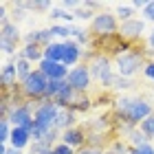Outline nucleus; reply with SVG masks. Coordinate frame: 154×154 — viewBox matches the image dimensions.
Here are the masks:
<instances>
[{
  "label": "nucleus",
  "instance_id": "nucleus-7",
  "mask_svg": "<svg viewBox=\"0 0 154 154\" xmlns=\"http://www.w3.org/2000/svg\"><path fill=\"white\" fill-rule=\"evenodd\" d=\"M143 31H145V22L139 20V18H132L128 22H121V26H119V38L121 40H137V38H141Z\"/></svg>",
  "mask_w": 154,
  "mask_h": 154
},
{
  "label": "nucleus",
  "instance_id": "nucleus-14",
  "mask_svg": "<svg viewBox=\"0 0 154 154\" xmlns=\"http://www.w3.org/2000/svg\"><path fill=\"white\" fill-rule=\"evenodd\" d=\"M75 112L73 108H60L57 119H55V130H68V128H75Z\"/></svg>",
  "mask_w": 154,
  "mask_h": 154
},
{
  "label": "nucleus",
  "instance_id": "nucleus-38",
  "mask_svg": "<svg viewBox=\"0 0 154 154\" xmlns=\"http://www.w3.org/2000/svg\"><path fill=\"white\" fill-rule=\"evenodd\" d=\"M7 154H22V152H20V150H16V148H9V152H7Z\"/></svg>",
  "mask_w": 154,
  "mask_h": 154
},
{
  "label": "nucleus",
  "instance_id": "nucleus-4",
  "mask_svg": "<svg viewBox=\"0 0 154 154\" xmlns=\"http://www.w3.org/2000/svg\"><path fill=\"white\" fill-rule=\"evenodd\" d=\"M57 112H60V106L55 101H42L40 106L35 108V125L42 130H55V119H57Z\"/></svg>",
  "mask_w": 154,
  "mask_h": 154
},
{
  "label": "nucleus",
  "instance_id": "nucleus-15",
  "mask_svg": "<svg viewBox=\"0 0 154 154\" xmlns=\"http://www.w3.org/2000/svg\"><path fill=\"white\" fill-rule=\"evenodd\" d=\"M44 60L62 64L64 62V42H53V44L44 46Z\"/></svg>",
  "mask_w": 154,
  "mask_h": 154
},
{
  "label": "nucleus",
  "instance_id": "nucleus-22",
  "mask_svg": "<svg viewBox=\"0 0 154 154\" xmlns=\"http://www.w3.org/2000/svg\"><path fill=\"white\" fill-rule=\"evenodd\" d=\"M115 16H117V20H121V22H128V20H132V16H134V9H132L130 5H117Z\"/></svg>",
  "mask_w": 154,
  "mask_h": 154
},
{
  "label": "nucleus",
  "instance_id": "nucleus-23",
  "mask_svg": "<svg viewBox=\"0 0 154 154\" xmlns=\"http://www.w3.org/2000/svg\"><path fill=\"white\" fill-rule=\"evenodd\" d=\"M128 137H130L128 141H130L132 148H141V145L148 143V137H145L141 130H130V134H128Z\"/></svg>",
  "mask_w": 154,
  "mask_h": 154
},
{
  "label": "nucleus",
  "instance_id": "nucleus-39",
  "mask_svg": "<svg viewBox=\"0 0 154 154\" xmlns=\"http://www.w3.org/2000/svg\"><path fill=\"white\" fill-rule=\"evenodd\" d=\"M101 154H115V152H112V150H108V152H101Z\"/></svg>",
  "mask_w": 154,
  "mask_h": 154
},
{
  "label": "nucleus",
  "instance_id": "nucleus-19",
  "mask_svg": "<svg viewBox=\"0 0 154 154\" xmlns=\"http://www.w3.org/2000/svg\"><path fill=\"white\" fill-rule=\"evenodd\" d=\"M20 57H24L29 62H38V60L42 62V60H44V51H40L38 44H24L22 51H20Z\"/></svg>",
  "mask_w": 154,
  "mask_h": 154
},
{
  "label": "nucleus",
  "instance_id": "nucleus-6",
  "mask_svg": "<svg viewBox=\"0 0 154 154\" xmlns=\"http://www.w3.org/2000/svg\"><path fill=\"white\" fill-rule=\"evenodd\" d=\"M66 82H68V86H71V88L77 90V93L88 90V86H90V71H88V66L86 64H84V66H75L73 71L68 73Z\"/></svg>",
  "mask_w": 154,
  "mask_h": 154
},
{
  "label": "nucleus",
  "instance_id": "nucleus-5",
  "mask_svg": "<svg viewBox=\"0 0 154 154\" xmlns=\"http://www.w3.org/2000/svg\"><path fill=\"white\" fill-rule=\"evenodd\" d=\"M150 115H152V103L137 97V99H132L130 108L125 110V115H123L121 119H123L128 125H137V123H143Z\"/></svg>",
  "mask_w": 154,
  "mask_h": 154
},
{
  "label": "nucleus",
  "instance_id": "nucleus-3",
  "mask_svg": "<svg viewBox=\"0 0 154 154\" xmlns=\"http://www.w3.org/2000/svg\"><path fill=\"white\" fill-rule=\"evenodd\" d=\"M48 82H51V79H48V77L42 73L40 68H35V71L29 75V79L22 84V93H24V97H29V99H40V97H44Z\"/></svg>",
  "mask_w": 154,
  "mask_h": 154
},
{
  "label": "nucleus",
  "instance_id": "nucleus-12",
  "mask_svg": "<svg viewBox=\"0 0 154 154\" xmlns=\"http://www.w3.org/2000/svg\"><path fill=\"white\" fill-rule=\"evenodd\" d=\"M16 79H18V68H16V62H9V64L2 66L0 71V82H2L5 90H9L16 86Z\"/></svg>",
  "mask_w": 154,
  "mask_h": 154
},
{
  "label": "nucleus",
  "instance_id": "nucleus-33",
  "mask_svg": "<svg viewBox=\"0 0 154 154\" xmlns=\"http://www.w3.org/2000/svg\"><path fill=\"white\" fill-rule=\"evenodd\" d=\"M130 154H154V148L150 143H145V145H141V148H132Z\"/></svg>",
  "mask_w": 154,
  "mask_h": 154
},
{
  "label": "nucleus",
  "instance_id": "nucleus-16",
  "mask_svg": "<svg viewBox=\"0 0 154 154\" xmlns=\"http://www.w3.org/2000/svg\"><path fill=\"white\" fill-rule=\"evenodd\" d=\"M106 68H110V60L106 57V55H95L93 57V62L88 64V71H90V77H97L99 79V75L106 71Z\"/></svg>",
  "mask_w": 154,
  "mask_h": 154
},
{
  "label": "nucleus",
  "instance_id": "nucleus-17",
  "mask_svg": "<svg viewBox=\"0 0 154 154\" xmlns=\"http://www.w3.org/2000/svg\"><path fill=\"white\" fill-rule=\"evenodd\" d=\"M0 38L7 40V42H11V44H16L18 46V42H20V29L13 22H7V24H0Z\"/></svg>",
  "mask_w": 154,
  "mask_h": 154
},
{
  "label": "nucleus",
  "instance_id": "nucleus-36",
  "mask_svg": "<svg viewBox=\"0 0 154 154\" xmlns=\"http://www.w3.org/2000/svg\"><path fill=\"white\" fill-rule=\"evenodd\" d=\"M79 154H101V150H97V148H84Z\"/></svg>",
  "mask_w": 154,
  "mask_h": 154
},
{
  "label": "nucleus",
  "instance_id": "nucleus-8",
  "mask_svg": "<svg viewBox=\"0 0 154 154\" xmlns=\"http://www.w3.org/2000/svg\"><path fill=\"white\" fill-rule=\"evenodd\" d=\"M38 68L48 77V79H66L68 73H71V71H68V66L57 64V62H48V60H42Z\"/></svg>",
  "mask_w": 154,
  "mask_h": 154
},
{
  "label": "nucleus",
  "instance_id": "nucleus-25",
  "mask_svg": "<svg viewBox=\"0 0 154 154\" xmlns=\"http://www.w3.org/2000/svg\"><path fill=\"white\" fill-rule=\"evenodd\" d=\"M11 125H9V119H0V143H5L7 145V141H9V139H11Z\"/></svg>",
  "mask_w": 154,
  "mask_h": 154
},
{
  "label": "nucleus",
  "instance_id": "nucleus-21",
  "mask_svg": "<svg viewBox=\"0 0 154 154\" xmlns=\"http://www.w3.org/2000/svg\"><path fill=\"white\" fill-rule=\"evenodd\" d=\"M48 18H51V20H64V22L71 24L73 20H75V13L66 11V9H62V7H53V9L48 11Z\"/></svg>",
  "mask_w": 154,
  "mask_h": 154
},
{
  "label": "nucleus",
  "instance_id": "nucleus-20",
  "mask_svg": "<svg viewBox=\"0 0 154 154\" xmlns=\"http://www.w3.org/2000/svg\"><path fill=\"white\" fill-rule=\"evenodd\" d=\"M16 68H18V82H20V86H22V84L29 79V75L33 73L31 62L24 60V57H18V60H16Z\"/></svg>",
  "mask_w": 154,
  "mask_h": 154
},
{
  "label": "nucleus",
  "instance_id": "nucleus-28",
  "mask_svg": "<svg viewBox=\"0 0 154 154\" xmlns=\"http://www.w3.org/2000/svg\"><path fill=\"white\" fill-rule=\"evenodd\" d=\"M132 84L128 77H121V75H115V79H112V88L115 90H125V88H130Z\"/></svg>",
  "mask_w": 154,
  "mask_h": 154
},
{
  "label": "nucleus",
  "instance_id": "nucleus-24",
  "mask_svg": "<svg viewBox=\"0 0 154 154\" xmlns=\"http://www.w3.org/2000/svg\"><path fill=\"white\" fill-rule=\"evenodd\" d=\"M48 29H51V33H53V35L71 40V24H51Z\"/></svg>",
  "mask_w": 154,
  "mask_h": 154
},
{
  "label": "nucleus",
  "instance_id": "nucleus-27",
  "mask_svg": "<svg viewBox=\"0 0 154 154\" xmlns=\"http://www.w3.org/2000/svg\"><path fill=\"white\" fill-rule=\"evenodd\" d=\"M26 9L46 11V9H53V5H51V0H33V2H26Z\"/></svg>",
  "mask_w": 154,
  "mask_h": 154
},
{
  "label": "nucleus",
  "instance_id": "nucleus-31",
  "mask_svg": "<svg viewBox=\"0 0 154 154\" xmlns=\"http://www.w3.org/2000/svg\"><path fill=\"white\" fill-rule=\"evenodd\" d=\"M0 48H2L5 55H13V53H16V44H11V42H7L2 38H0Z\"/></svg>",
  "mask_w": 154,
  "mask_h": 154
},
{
  "label": "nucleus",
  "instance_id": "nucleus-9",
  "mask_svg": "<svg viewBox=\"0 0 154 154\" xmlns=\"http://www.w3.org/2000/svg\"><path fill=\"white\" fill-rule=\"evenodd\" d=\"M24 44H44V46H48V44H53V33H51V29H40V31H31V33H26L24 35Z\"/></svg>",
  "mask_w": 154,
  "mask_h": 154
},
{
  "label": "nucleus",
  "instance_id": "nucleus-29",
  "mask_svg": "<svg viewBox=\"0 0 154 154\" xmlns=\"http://www.w3.org/2000/svg\"><path fill=\"white\" fill-rule=\"evenodd\" d=\"M75 18H79V20H93L95 16H93V13H90V9H86V7H79V9H77L75 11Z\"/></svg>",
  "mask_w": 154,
  "mask_h": 154
},
{
  "label": "nucleus",
  "instance_id": "nucleus-26",
  "mask_svg": "<svg viewBox=\"0 0 154 154\" xmlns=\"http://www.w3.org/2000/svg\"><path fill=\"white\" fill-rule=\"evenodd\" d=\"M141 132H143L148 139H154V115H150V117L141 123Z\"/></svg>",
  "mask_w": 154,
  "mask_h": 154
},
{
  "label": "nucleus",
  "instance_id": "nucleus-37",
  "mask_svg": "<svg viewBox=\"0 0 154 154\" xmlns=\"http://www.w3.org/2000/svg\"><path fill=\"white\" fill-rule=\"evenodd\" d=\"M148 44H150V48L154 51V29H152V33H150V38H148Z\"/></svg>",
  "mask_w": 154,
  "mask_h": 154
},
{
  "label": "nucleus",
  "instance_id": "nucleus-40",
  "mask_svg": "<svg viewBox=\"0 0 154 154\" xmlns=\"http://www.w3.org/2000/svg\"><path fill=\"white\" fill-rule=\"evenodd\" d=\"M51 154H53V152H51Z\"/></svg>",
  "mask_w": 154,
  "mask_h": 154
},
{
  "label": "nucleus",
  "instance_id": "nucleus-1",
  "mask_svg": "<svg viewBox=\"0 0 154 154\" xmlns=\"http://www.w3.org/2000/svg\"><path fill=\"white\" fill-rule=\"evenodd\" d=\"M143 64V55L137 53V51H125V53H119L115 57V68H117V75L121 77H132Z\"/></svg>",
  "mask_w": 154,
  "mask_h": 154
},
{
  "label": "nucleus",
  "instance_id": "nucleus-41",
  "mask_svg": "<svg viewBox=\"0 0 154 154\" xmlns=\"http://www.w3.org/2000/svg\"><path fill=\"white\" fill-rule=\"evenodd\" d=\"M152 82H154V79H152Z\"/></svg>",
  "mask_w": 154,
  "mask_h": 154
},
{
  "label": "nucleus",
  "instance_id": "nucleus-30",
  "mask_svg": "<svg viewBox=\"0 0 154 154\" xmlns=\"http://www.w3.org/2000/svg\"><path fill=\"white\" fill-rule=\"evenodd\" d=\"M53 154H75V150L71 148V145H66V143H57L53 148Z\"/></svg>",
  "mask_w": 154,
  "mask_h": 154
},
{
  "label": "nucleus",
  "instance_id": "nucleus-11",
  "mask_svg": "<svg viewBox=\"0 0 154 154\" xmlns=\"http://www.w3.org/2000/svg\"><path fill=\"white\" fill-rule=\"evenodd\" d=\"M84 139H86V134H84L82 128H68L62 132V143L71 145V148H79V145H84Z\"/></svg>",
  "mask_w": 154,
  "mask_h": 154
},
{
  "label": "nucleus",
  "instance_id": "nucleus-34",
  "mask_svg": "<svg viewBox=\"0 0 154 154\" xmlns=\"http://www.w3.org/2000/svg\"><path fill=\"white\" fill-rule=\"evenodd\" d=\"M143 75L148 77V79H154V62H148V64L143 66Z\"/></svg>",
  "mask_w": 154,
  "mask_h": 154
},
{
  "label": "nucleus",
  "instance_id": "nucleus-18",
  "mask_svg": "<svg viewBox=\"0 0 154 154\" xmlns=\"http://www.w3.org/2000/svg\"><path fill=\"white\" fill-rule=\"evenodd\" d=\"M66 86H68L66 79H51L48 86H46V93H44V101H55V97H57Z\"/></svg>",
  "mask_w": 154,
  "mask_h": 154
},
{
  "label": "nucleus",
  "instance_id": "nucleus-32",
  "mask_svg": "<svg viewBox=\"0 0 154 154\" xmlns=\"http://www.w3.org/2000/svg\"><path fill=\"white\" fill-rule=\"evenodd\" d=\"M143 18H145V20H150V22H154V0H150V2L145 5V9H143Z\"/></svg>",
  "mask_w": 154,
  "mask_h": 154
},
{
  "label": "nucleus",
  "instance_id": "nucleus-35",
  "mask_svg": "<svg viewBox=\"0 0 154 154\" xmlns=\"http://www.w3.org/2000/svg\"><path fill=\"white\" fill-rule=\"evenodd\" d=\"M145 5H148V2H143V0H132V2H130L132 9H145Z\"/></svg>",
  "mask_w": 154,
  "mask_h": 154
},
{
  "label": "nucleus",
  "instance_id": "nucleus-2",
  "mask_svg": "<svg viewBox=\"0 0 154 154\" xmlns=\"http://www.w3.org/2000/svg\"><path fill=\"white\" fill-rule=\"evenodd\" d=\"M90 31H93L97 38H110V35H115V33L119 31L117 16H115V13H108V11L95 13L93 22H90Z\"/></svg>",
  "mask_w": 154,
  "mask_h": 154
},
{
  "label": "nucleus",
  "instance_id": "nucleus-13",
  "mask_svg": "<svg viewBox=\"0 0 154 154\" xmlns=\"http://www.w3.org/2000/svg\"><path fill=\"white\" fill-rule=\"evenodd\" d=\"M29 141H31V132L26 130V128H13V130H11V139H9L11 148L22 150V148L29 145Z\"/></svg>",
  "mask_w": 154,
  "mask_h": 154
},
{
  "label": "nucleus",
  "instance_id": "nucleus-10",
  "mask_svg": "<svg viewBox=\"0 0 154 154\" xmlns=\"http://www.w3.org/2000/svg\"><path fill=\"white\" fill-rule=\"evenodd\" d=\"M79 57H82L79 44H77L75 40H66L64 42V62H62V64H64V66H75Z\"/></svg>",
  "mask_w": 154,
  "mask_h": 154
}]
</instances>
